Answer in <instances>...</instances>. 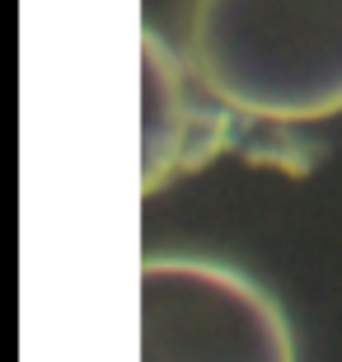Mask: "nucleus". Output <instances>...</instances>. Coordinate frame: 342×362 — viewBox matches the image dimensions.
Returning a JSON list of instances; mask_svg holds the SVG:
<instances>
[{
	"label": "nucleus",
	"instance_id": "nucleus-3",
	"mask_svg": "<svg viewBox=\"0 0 342 362\" xmlns=\"http://www.w3.org/2000/svg\"><path fill=\"white\" fill-rule=\"evenodd\" d=\"M230 108L207 90L197 66L169 42L141 33V193L211 165L230 146Z\"/></svg>",
	"mask_w": 342,
	"mask_h": 362
},
{
	"label": "nucleus",
	"instance_id": "nucleus-2",
	"mask_svg": "<svg viewBox=\"0 0 342 362\" xmlns=\"http://www.w3.org/2000/svg\"><path fill=\"white\" fill-rule=\"evenodd\" d=\"M141 362H295V334L249 273L155 255L141 264Z\"/></svg>",
	"mask_w": 342,
	"mask_h": 362
},
{
	"label": "nucleus",
	"instance_id": "nucleus-1",
	"mask_svg": "<svg viewBox=\"0 0 342 362\" xmlns=\"http://www.w3.org/2000/svg\"><path fill=\"white\" fill-rule=\"evenodd\" d=\"M188 62L230 113L333 118L342 113V0H197Z\"/></svg>",
	"mask_w": 342,
	"mask_h": 362
}]
</instances>
